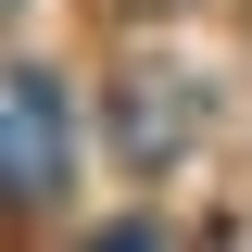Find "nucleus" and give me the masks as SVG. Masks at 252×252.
Masks as SVG:
<instances>
[{"mask_svg":"<svg viewBox=\"0 0 252 252\" xmlns=\"http://www.w3.org/2000/svg\"><path fill=\"white\" fill-rule=\"evenodd\" d=\"M76 177V101L51 76H0V202H51Z\"/></svg>","mask_w":252,"mask_h":252,"instance_id":"1","label":"nucleus"},{"mask_svg":"<svg viewBox=\"0 0 252 252\" xmlns=\"http://www.w3.org/2000/svg\"><path fill=\"white\" fill-rule=\"evenodd\" d=\"M189 126H202V114H189L177 76H139V89H126V114H114V139H126V164H139V177H164V164L189 152Z\"/></svg>","mask_w":252,"mask_h":252,"instance_id":"2","label":"nucleus"}]
</instances>
